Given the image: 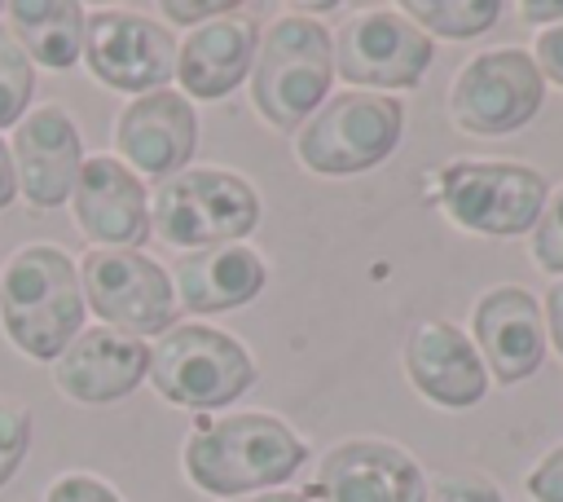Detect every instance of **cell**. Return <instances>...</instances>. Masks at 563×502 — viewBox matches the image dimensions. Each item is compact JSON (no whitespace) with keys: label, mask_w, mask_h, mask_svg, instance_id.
Here are the masks:
<instances>
[{"label":"cell","mask_w":563,"mask_h":502,"mask_svg":"<svg viewBox=\"0 0 563 502\" xmlns=\"http://www.w3.org/2000/svg\"><path fill=\"white\" fill-rule=\"evenodd\" d=\"M308 462V445L273 414H220L198 418L185 436V476L216 498H246L277 489Z\"/></svg>","instance_id":"cell-1"},{"label":"cell","mask_w":563,"mask_h":502,"mask_svg":"<svg viewBox=\"0 0 563 502\" xmlns=\"http://www.w3.org/2000/svg\"><path fill=\"white\" fill-rule=\"evenodd\" d=\"M84 282L79 264L53 247L31 242L13 251L0 269V326L18 352L31 361H57L66 343L84 330Z\"/></svg>","instance_id":"cell-2"},{"label":"cell","mask_w":563,"mask_h":502,"mask_svg":"<svg viewBox=\"0 0 563 502\" xmlns=\"http://www.w3.org/2000/svg\"><path fill=\"white\" fill-rule=\"evenodd\" d=\"M251 106L277 132H299L334 84V40L308 13L273 18L251 57Z\"/></svg>","instance_id":"cell-3"},{"label":"cell","mask_w":563,"mask_h":502,"mask_svg":"<svg viewBox=\"0 0 563 502\" xmlns=\"http://www.w3.org/2000/svg\"><path fill=\"white\" fill-rule=\"evenodd\" d=\"M264 207L246 176L220 167H185L150 194V233L180 251L224 247L255 233Z\"/></svg>","instance_id":"cell-4"},{"label":"cell","mask_w":563,"mask_h":502,"mask_svg":"<svg viewBox=\"0 0 563 502\" xmlns=\"http://www.w3.org/2000/svg\"><path fill=\"white\" fill-rule=\"evenodd\" d=\"M405 137V106L387 92L347 88L317 106L295 132V159L317 176H356L378 167Z\"/></svg>","instance_id":"cell-5"},{"label":"cell","mask_w":563,"mask_h":502,"mask_svg":"<svg viewBox=\"0 0 563 502\" xmlns=\"http://www.w3.org/2000/svg\"><path fill=\"white\" fill-rule=\"evenodd\" d=\"M145 379L154 392L180 410H224L255 383V361L251 352L202 321H185L158 335L150 348V370Z\"/></svg>","instance_id":"cell-6"},{"label":"cell","mask_w":563,"mask_h":502,"mask_svg":"<svg viewBox=\"0 0 563 502\" xmlns=\"http://www.w3.org/2000/svg\"><path fill=\"white\" fill-rule=\"evenodd\" d=\"M435 203L440 211L484 238H519L532 233L550 189L537 167L506 163V159H453L435 176Z\"/></svg>","instance_id":"cell-7"},{"label":"cell","mask_w":563,"mask_h":502,"mask_svg":"<svg viewBox=\"0 0 563 502\" xmlns=\"http://www.w3.org/2000/svg\"><path fill=\"white\" fill-rule=\"evenodd\" d=\"M545 79L528 48H484L449 84V119L471 137H506L537 119Z\"/></svg>","instance_id":"cell-8"},{"label":"cell","mask_w":563,"mask_h":502,"mask_svg":"<svg viewBox=\"0 0 563 502\" xmlns=\"http://www.w3.org/2000/svg\"><path fill=\"white\" fill-rule=\"evenodd\" d=\"M330 40H334V75L347 79L352 88L387 92V97L413 88L435 57V40L400 9H365L347 18Z\"/></svg>","instance_id":"cell-9"},{"label":"cell","mask_w":563,"mask_h":502,"mask_svg":"<svg viewBox=\"0 0 563 502\" xmlns=\"http://www.w3.org/2000/svg\"><path fill=\"white\" fill-rule=\"evenodd\" d=\"M79 282H84V304L123 335H163L176 321V291L172 273L141 255V251H84Z\"/></svg>","instance_id":"cell-10"},{"label":"cell","mask_w":563,"mask_h":502,"mask_svg":"<svg viewBox=\"0 0 563 502\" xmlns=\"http://www.w3.org/2000/svg\"><path fill=\"white\" fill-rule=\"evenodd\" d=\"M84 62L106 88L141 97L176 79V40L167 26L141 13L101 9V13H88V26H84Z\"/></svg>","instance_id":"cell-11"},{"label":"cell","mask_w":563,"mask_h":502,"mask_svg":"<svg viewBox=\"0 0 563 502\" xmlns=\"http://www.w3.org/2000/svg\"><path fill=\"white\" fill-rule=\"evenodd\" d=\"M198 114L185 92L154 88L132 97L114 119V150L119 163L136 176H154L158 185L180 176L198 150Z\"/></svg>","instance_id":"cell-12"},{"label":"cell","mask_w":563,"mask_h":502,"mask_svg":"<svg viewBox=\"0 0 563 502\" xmlns=\"http://www.w3.org/2000/svg\"><path fill=\"white\" fill-rule=\"evenodd\" d=\"M471 343L501 388L523 383L545 361V313L541 299L523 286H493L471 308Z\"/></svg>","instance_id":"cell-13"},{"label":"cell","mask_w":563,"mask_h":502,"mask_svg":"<svg viewBox=\"0 0 563 502\" xmlns=\"http://www.w3.org/2000/svg\"><path fill=\"white\" fill-rule=\"evenodd\" d=\"M303 498L325 502H427L422 467L391 440H343L334 445Z\"/></svg>","instance_id":"cell-14"},{"label":"cell","mask_w":563,"mask_h":502,"mask_svg":"<svg viewBox=\"0 0 563 502\" xmlns=\"http://www.w3.org/2000/svg\"><path fill=\"white\" fill-rule=\"evenodd\" d=\"M9 159H13L18 194L35 211H53V207L70 203V189H75V176H79V163H84L75 119L62 106L26 110V119L13 128Z\"/></svg>","instance_id":"cell-15"},{"label":"cell","mask_w":563,"mask_h":502,"mask_svg":"<svg viewBox=\"0 0 563 502\" xmlns=\"http://www.w3.org/2000/svg\"><path fill=\"white\" fill-rule=\"evenodd\" d=\"M70 211L75 225L110 251H136L150 238V189L114 154H92L79 163Z\"/></svg>","instance_id":"cell-16"},{"label":"cell","mask_w":563,"mask_h":502,"mask_svg":"<svg viewBox=\"0 0 563 502\" xmlns=\"http://www.w3.org/2000/svg\"><path fill=\"white\" fill-rule=\"evenodd\" d=\"M145 370H150L145 339L110 326H88L53 361V383L79 405H110L132 396L145 383Z\"/></svg>","instance_id":"cell-17"},{"label":"cell","mask_w":563,"mask_h":502,"mask_svg":"<svg viewBox=\"0 0 563 502\" xmlns=\"http://www.w3.org/2000/svg\"><path fill=\"white\" fill-rule=\"evenodd\" d=\"M405 374L440 410H471L488 392V370L466 330L453 321H422L405 339Z\"/></svg>","instance_id":"cell-18"},{"label":"cell","mask_w":563,"mask_h":502,"mask_svg":"<svg viewBox=\"0 0 563 502\" xmlns=\"http://www.w3.org/2000/svg\"><path fill=\"white\" fill-rule=\"evenodd\" d=\"M260 26L246 13H224L202 26H194L176 44V79L189 101H220L251 75Z\"/></svg>","instance_id":"cell-19"},{"label":"cell","mask_w":563,"mask_h":502,"mask_svg":"<svg viewBox=\"0 0 563 502\" xmlns=\"http://www.w3.org/2000/svg\"><path fill=\"white\" fill-rule=\"evenodd\" d=\"M264 282H268V264L246 242L185 251L172 264L176 308H189V313H229V308H242V304H251L264 291Z\"/></svg>","instance_id":"cell-20"},{"label":"cell","mask_w":563,"mask_h":502,"mask_svg":"<svg viewBox=\"0 0 563 502\" xmlns=\"http://www.w3.org/2000/svg\"><path fill=\"white\" fill-rule=\"evenodd\" d=\"M9 26L18 48L48 66V70H70L75 62H84V26L88 13L75 0H13L4 4Z\"/></svg>","instance_id":"cell-21"},{"label":"cell","mask_w":563,"mask_h":502,"mask_svg":"<svg viewBox=\"0 0 563 502\" xmlns=\"http://www.w3.org/2000/svg\"><path fill=\"white\" fill-rule=\"evenodd\" d=\"M400 13L418 26H427V35L475 40L501 18V4L497 0H405Z\"/></svg>","instance_id":"cell-22"},{"label":"cell","mask_w":563,"mask_h":502,"mask_svg":"<svg viewBox=\"0 0 563 502\" xmlns=\"http://www.w3.org/2000/svg\"><path fill=\"white\" fill-rule=\"evenodd\" d=\"M31 92H35V66L18 48V40L0 31V128H18L26 119Z\"/></svg>","instance_id":"cell-23"},{"label":"cell","mask_w":563,"mask_h":502,"mask_svg":"<svg viewBox=\"0 0 563 502\" xmlns=\"http://www.w3.org/2000/svg\"><path fill=\"white\" fill-rule=\"evenodd\" d=\"M31 454V414L18 401L0 396V489L22 471Z\"/></svg>","instance_id":"cell-24"},{"label":"cell","mask_w":563,"mask_h":502,"mask_svg":"<svg viewBox=\"0 0 563 502\" xmlns=\"http://www.w3.org/2000/svg\"><path fill=\"white\" fill-rule=\"evenodd\" d=\"M532 260L545 273H563V185L545 198V207L532 225Z\"/></svg>","instance_id":"cell-25"},{"label":"cell","mask_w":563,"mask_h":502,"mask_svg":"<svg viewBox=\"0 0 563 502\" xmlns=\"http://www.w3.org/2000/svg\"><path fill=\"white\" fill-rule=\"evenodd\" d=\"M427 502H506V498L493 480L453 471V476H440L435 484H427Z\"/></svg>","instance_id":"cell-26"},{"label":"cell","mask_w":563,"mask_h":502,"mask_svg":"<svg viewBox=\"0 0 563 502\" xmlns=\"http://www.w3.org/2000/svg\"><path fill=\"white\" fill-rule=\"evenodd\" d=\"M44 502H123L101 476H88V471H66L62 480L48 484Z\"/></svg>","instance_id":"cell-27"},{"label":"cell","mask_w":563,"mask_h":502,"mask_svg":"<svg viewBox=\"0 0 563 502\" xmlns=\"http://www.w3.org/2000/svg\"><path fill=\"white\" fill-rule=\"evenodd\" d=\"M528 498L532 502H563V445H554L532 471H528Z\"/></svg>","instance_id":"cell-28"},{"label":"cell","mask_w":563,"mask_h":502,"mask_svg":"<svg viewBox=\"0 0 563 502\" xmlns=\"http://www.w3.org/2000/svg\"><path fill=\"white\" fill-rule=\"evenodd\" d=\"M532 62H537L541 79H550V84L563 88V22L537 31V40H532Z\"/></svg>","instance_id":"cell-29"},{"label":"cell","mask_w":563,"mask_h":502,"mask_svg":"<svg viewBox=\"0 0 563 502\" xmlns=\"http://www.w3.org/2000/svg\"><path fill=\"white\" fill-rule=\"evenodd\" d=\"M238 4H229V0H194V4H185V0H163L158 4V13L163 18H172V22H185V26H202V22H211V18H224V13H233Z\"/></svg>","instance_id":"cell-30"},{"label":"cell","mask_w":563,"mask_h":502,"mask_svg":"<svg viewBox=\"0 0 563 502\" xmlns=\"http://www.w3.org/2000/svg\"><path fill=\"white\" fill-rule=\"evenodd\" d=\"M545 339L554 343V352L563 357V282H554L550 286V295H545Z\"/></svg>","instance_id":"cell-31"},{"label":"cell","mask_w":563,"mask_h":502,"mask_svg":"<svg viewBox=\"0 0 563 502\" xmlns=\"http://www.w3.org/2000/svg\"><path fill=\"white\" fill-rule=\"evenodd\" d=\"M519 13L528 18V22H563V0H523L519 4Z\"/></svg>","instance_id":"cell-32"},{"label":"cell","mask_w":563,"mask_h":502,"mask_svg":"<svg viewBox=\"0 0 563 502\" xmlns=\"http://www.w3.org/2000/svg\"><path fill=\"white\" fill-rule=\"evenodd\" d=\"M18 198V181H13V159H9V141L0 137V211Z\"/></svg>","instance_id":"cell-33"},{"label":"cell","mask_w":563,"mask_h":502,"mask_svg":"<svg viewBox=\"0 0 563 502\" xmlns=\"http://www.w3.org/2000/svg\"><path fill=\"white\" fill-rule=\"evenodd\" d=\"M224 502H308L295 489H264V493H246V498H224Z\"/></svg>","instance_id":"cell-34"},{"label":"cell","mask_w":563,"mask_h":502,"mask_svg":"<svg viewBox=\"0 0 563 502\" xmlns=\"http://www.w3.org/2000/svg\"><path fill=\"white\" fill-rule=\"evenodd\" d=\"M0 13H4V4H0Z\"/></svg>","instance_id":"cell-35"}]
</instances>
